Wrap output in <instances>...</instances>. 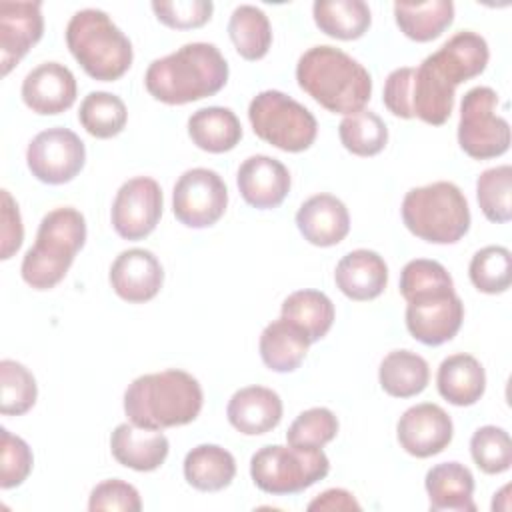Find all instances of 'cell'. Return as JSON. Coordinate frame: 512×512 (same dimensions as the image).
Returning a JSON list of instances; mask_svg holds the SVG:
<instances>
[{"mask_svg":"<svg viewBox=\"0 0 512 512\" xmlns=\"http://www.w3.org/2000/svg\"><path fill=\"white\" fill-rule=\"evenodd\" d=\"M228 74V62L214 44L190 42L156 58L144 74V84L154 100L180 106L218 94Z\"/></svg>","mask_w":512,"mask_h":512,"instance_id":"cell-1","label":"cell"},{"mask_svg":"<svg viewBox=\"0 0 512 512\" xmlns=\"http://www.w3.org/2000/svg\"><path fill=\"white\" fill-rule=\"evenodd\" d=\"M200 382L184 370H162L138 376L124 392L128 422L140 428L164 430L190 424L202 410Z\"/></svg>","mask_w":512,"mask_h":512,"instance_id":"cell-2","label":"cell"},{"mask_svg":"<svg viewBox=\"0 0 512 512\" xmlns=\"http://www.w3.org/2000/svg\"><path fill=\"white\" fill-rule=\"evenodd\" d=\"M298 86L322 108L334 114L364 110L372 96L368 70L350 54L334 46H312L296 64Z\"/></svg>","mask_w":512,"mask_h":512,"instance_id":"cell-3","label":"cell"},{"mask_svg":"<svg viewBox=\"0 0 512 512\" xmlns=\"http://www.w3.org/2000/svg\"><path fill=\"white\" fill-rule=\"evenodd\" d=\"M86 242V220L80 210L60 206L40 220L36 242L26 250L20 274L34 290H50L60 284Z\"/></svg>","mask_w":512,"mask_h":512,"instance_id":"cell-4","label":"cell"},{"mask_svg":"<svg viewBox=\"0 0 512 512\" xmlns=\"http://www.w3.org/2000/svg\"><path fill=\"white\" fill-rule=\"evenodd\" d=\"M456 82L426 56L418 68L404 66L388 74L382 102L398 118H420L426 124L442 126L454 108Z\"/></svg>","mask_w":512,"mask_h":512,"instance_id":"cell-5","label":"cell"},{"mask_svg":"<svg viewBox=\"0 0 512 512\" xmlns=\"http://www.w3.org/2000/svg\"><path fill=\"white\" fill-rule=\"evenodd\" d=\"M66 44L82 70L100 82L122 78L132 66V42L98 8L78 10L66 26Z\"/></svg>","mask_w":512,"mask_h":512,"instance_id":"cell-6","label":"cell"},{"mask_svg":"<svg viewBox=\"0 0 512 512\" xmlns=\"http://www.w3.org/2000/svg\"><path fill=\"white\" fill-rule=\"evenodd\" d=\"M402 222L420 240L430 244H456L470 230V208L454 182H432L406 192Z\"/></svg>","mask_w":512,"mask_h":512,"instance_id":"cell-7","label":"cell"},{"mask_svg":"<svg viewBox=\"0 0 512 512\" xmlns=\"http://www.w3.org/2000/svg\"><path fill=\"white\" fill-rule=\"evenodd\" d=\"M330 460L322 448H296L270 444L250 458L252 482L266 494H298L326 478Z\"/></svg>","mask_w":512,"mask_h":512,"instance_id":"cell-8","label":"cell"},{"mask_svg":"<svg viewBox=\"0 0 512 512\" xmlns=\"http://www.w3.org/2000/svg\"><path fill=\"white\" fill-rule=\"evenodd\" d=\"M254 134L284 152L308 150L318 134L314 114L280 90L256 94L248 106Z\"/></svg>","mask_w":512,"mask_h":512,"instance_id":"cell-9","label":"cell"},{"mask_svg":"<svg viewBox=\"0 0 512 512\" xmlns=\"http://www.w3.org/2000/svg\"><path fill=\"white\" fill-rule=\"evenodd\" d=\"M496 106L498 94L488 86L470 88L462 98L458 144L474 160L496 158L510 148V124Z\"/></svg>","mask_w":512,"mask_h":512,"instance_id":"cell-10","label":"cell"},{"mask_svg":"<svg viewBox=\"0 0 512 512\" xmlns=\"http://www.w3.org/2000/svg\"><path fill=\"white\" fill-rule=\"evenodd\" d=\"M26 164L32 176L44 184H66L86 164V146L68 128L54 126L38 132L26 148Z\"/></svg>","mask_w":512,"mask_h":512,"instance_id":"cell-11","label":"cell"},{"mask_svg":"<svg viewBox=\"0 0 512 512\" xmlns=\"http://www.w3.org/2000/svg\"><path fill=\"white\" fill-rule=\"evenodd\" d=\"M228 206V188L218 172L210 168H190L174 184L172 212L188 228H208L216 224Z\"/></svg>","mask_w":512,"mask_h":512,"instance_id":"cell-12","label":"cell"},{"mask_svg":"<svg viewBox=\"0 0 512 512\" xmlns=\"http://www.w3.org/2000/svg\"><path fill=\"white\" fill-rule=\"evenodd\" d=\"M162 202V188L154 178L136 176L126 180L112 202V228L124 240L146 238L160 222Z\"/></svg>","mask_w":512,"mask_h":512,"instance_id":"cell-13","label":"cell"},{"mask_svg":"<svg viewBox=\"0 0 512 512\" xmlns=\"http://www.w3.org/2000/svg\"><path fill=\"white\" fill-rule=\"evenodd\" d=\"M462 320L464 304L454 288L412 298L406 306V328L426 346H440L452 340Z\"/></svg>","mask_w":512,"mask_h":512,"instance_id":"cell-14","label":"cell"},{"mask_svg":"<svg viewBox=\"0 0 512 512\" xmlns=\"http://www.w3.org/2000/svg\"><path fill=\"white\" fill-rule=\"evenodd\" d=\"M454 436L452 418L446 410L432 402L410 406L396 424L398 444L416 458H430L440 454Z\"/></svg>","mask_w":512,"mask_h":512,"instance_id":"cell-15","label":"cell"},{"mask_svg":"<svg viewBox=\"0 0 512 512\" xmlns=\"http://www.w3.org/2000/svg\"><path fill=\"white\" fill-rule=\"evenodd\" d=\"M44 34L42 2H0V68L6 76Z\"/></svg>","mask_w":512,"mask_h":512,"instance_id":"cell-16","label":"cell"},{"mask_svg":"<svg viewBox=\"0 0 512 512\" xmlns=\"http://www.w3.org/2000/svg\"><path fill=\"white\" fill-rule=\"evenodd\" d=\"M108 280L116 296L130 304H142L160 292L164 284V268L150 250L130 248L116 256Z\"/></svg>","mask_w":512,"mask_h":512,"instance_id":"cell-17","label":"cell"},{"mask_svg":"<svg viewBox=\"0 0 512 512\" xmlns=\"http://www.w3.org/2000/svg\"><path fill=\"white\" fill-rule=\"evenodd\" d=\"M24 104L42 116L66 112L76 102V78L60 62H44L30 70L22 82Z\"/></svg>","mask_w":512,"mask_h":512,"instance_id":"cell-18","label":"cell"},{"mask_svg":"<svg viewBox=\"0 0 512 512\" xmlns=\"http://www.w3.org/2000/svg\"><path fill=\"white\" fill-rule=\"evenodd\" d=\"M236 184L246 204L258 210H270L284 202L292 180L288 168L280 160L256 154L240 164Z\"/></svg>","mask_w":512,"mask_h":512,"instance_id":"cell-19","label":"cell"},{"mask_svg":"<svg viewBox=\"0 0 512 512\" xmlns=\"http://www.w3.org/2000/svg\"><path fill=\"white\" fill-rule=\"evenodd\" d=\"M296 226L306 242L328 248L350 232V214L344 202L332 194H314L296 212Z\"/></svg>","mask_w":512,"mask_h":512,"instance_id":"cell-20","label":"cell"},{"mask_svg":"<svg viewBox=\"0 0 512 512\" xmlns=\"http://www.w3.org/2000/svg\"><path fill=\"white\" fill-rule=\"evenodd\" d=\"M334 282L350 300H374L388 284V266L378 252L358 248L340 258L334 270Z\"/></svg>","mask_w":512,"mask_h":512,"instance_id":"cell-21","label":"cell"},{"mask_svg":"<svg viewBox=\"0 0 512 512\" xmlns=\"http://www.w3.org/2000/svg\"><path fill=\"white\" fill-rule=\"evenodd\" d=\"M168 450V438L160 430L140 428L132 422L118 424L110 434V452L116 462L136 472H152L160 468Z\"/></svg>","mask_w":512,"mask_h":512,"instance_id":"cell-22","label":"cell"},{"mask_svg":"<svg viewBox=\"0 0 512 512\" xmlns=\"http://www.w3.org/2000/svg\"><path fill=\"white\" fill-rule=\"evenodd\" d=\"M226 416L240 434L260 436L280 424L282 400L272 388L246 386L232 394Z\"/></svg>","mask_w":512,"mask_h":512,"instance_id":"cell-23","label":"cell"},{"mask_svg":"<svg viewBox=\"0 0 512 512\" xmlns=\"http://www.w3.org/2000/svg\"><path fill=\"white\" fill-rule=\"evenodd\" d=\"M424 486L430 500V510L474 512V476L460 462H442L426 472Z\"/></svg>","mask_w":512,"mask_h":512,"instance_id":"cell-24","label":"cell"},{"mask_svg":"<svg viewBox=\"0 0 512 512\" xmlns=\"http://www.w3.org/2000/svg\"><path fill=\"white\" fill-rule=\"evenodd\" d=\"M436 386L446 402L472 406L486 390V372L472 354H452L440 362Z\"/></svg>","mask_w":512,"mask_h":512,"instance_id":"cell-25","label":"cell"},{"mask_svg":"<svg viewBox=\"0 0 512 512\" xmlns=\"http://www.w3.org/2000/svg\"><path fill=\"white\" fill-rule=\"evenodd\" d=\"M308 336L286 318L272 320L260 334V358L272 372H294L306 358Z\"/></svg>","mask_w":512,"mask_h":512,"instance_id":"cell-26","label":"cell"},{"mask_svg":"<svg viewBox=\"0 0 512 512\" xmlns=\"http://www.w3.org/2000/svg\"><path fill=\"white\" fill-rule=\"evenodd\" d=\"M430 56L456 84H462L470 78L480 76L486 70L490 52L486 40L480 34L472 30H462L456 32Z\"/></svg>","mask_w":512,"mask_h":512,"instance_id":"cell-27","label":"cell"},{"mask_svg":"<svg viewBox=\"0 0 512 512\" xmlns=\"http://www.w3.org/2000/svg\"><path fill=\"white\" fill-rule=\"evenodd\" d=\"M188 136L200 150L222 154L242 140V124L230 108L208 106L188 118Z\"/></svg>","mask_w":512,"mask_h":512,"instance_id":"cell-28","label":"cell"},{"mask_svg":"<svg viewBox=\"0 0 512 512\" xmlns=\"http://www.w3.org/2000/svg\"><path fill=\"white\" fill-rule=\"evenodd\" d=\"M236 476L234 456L218 444H200L184 458V478L200 492H220Z\"/></svg>","mask_w":512,"mask_h":512,"instance_id":"cell-29","label":"cell"},{"mask_svg":"<svg viewBox=\"0 0 512 512\" xmlns=\"http://www.w3.org/2000/svg\"><path fill=\"white\" fill-rule=\"evenodd\" d=\"M394 20L406 38L414 42H430L452 24L454 4L450 0L396 2Z\"/></svg>","mask_w":512,"mask_h":512,"instance_id":"cell-30","label":"cell"},{"mask_svg":"<svg viewBox=\"0 0 512 512\" xmlns=\"http://www.w3.org/2000/svg\"><path fill=\"white\" fill-rule=\"evenodd\" d=\"M312 16L320 32L336 40L362 38L372 24L370 8L362 0H316Z\"/></svg>","mask_w":512,"mask_h":512,"instance_id":"cell-31","label":"cell"},{"mask_svg":"<svg viewBox=\"0 0 512 512\" xmlns=\"http://www.w3.org/2000/svg\"><path fill=\"white\" fill-rule=\"evenodd\" d=\"M378 380L388 396L412 398L428 386L430 368L428 362L416 352L392 350L380 362Z\"/></svg>","mask_w":512,"mask_h":512,"instance_id":"cell-32","label":"cell"},{"mask_svg":"<svg viewBox=\"0 0 512 512\" xmlns=\"http://www.w3.org/2000/svg\"><path fill=\"white\" fill-rule=\"evenodd\" d=\"M280 316L298 326L312 344L330 332L334 324V304L320 290H296L282 302Z\"/></svg>","mask_w":512,"mask_h":512,"instance_id":"cell-33","label":"cell"},{"mask_svg":"<svg viewBox=\"0 0 512 512\" xmlns=\"http://www.w3.org/2000/svg\"><path fill=\"white\" fill-rule=\"evenodd\" d=\"M228 36L244 60H260L272 46L270 20L252 4H240L234 8L228 22Z\"/></svg>","mask_w":512,"mask_h":512,"instance_id":"cell-34","label":"cell"},{"mask_svg":"<svg viewBox=\"0 0 512 512\" xmlns=\"http://www.w3.org/2000/svg\"><path fill=\"white\" fill-rule=\"evenodd\" d=\"M78 120L90 136L106 140L118 136L124 130L128 110L120 96L96 90L84 96L78 110Z\"/></svg>","mask_w":512,"mask_h":512,"instance_id":"cell-35","label":"cell"},{"mask_svg":"<svg viewBox=\"0 0 512 512\" xmlns=\"http://www.w3.org/2000/svg\"><path fill=\"white\" fill-rule=\"evenodd\" d=\"M342 146L354 156H376L388 142L384 120L370 110H360L342 118L338 126Z\"/></svg>","mask_w":512,"mask_h":512,"instance_id":"cell-36","label":"cell"},{"mask_svg":"<svg viewBox=\"0 0 512 512\" xmlns=\"http://www.w3.org/2000/svg\"><path fill=\"white\" fill-rule=\"evenodd\" d=\"M38 398L34 374L20 362L4 358L0 362V412L4 416L26 414Z\"/></svg>","mask_w":512,"mask_h":512,"instance_id":"cell-37","label":"cell"},{"mask_svg":"<svg viewBox=\"0 0 512 512\" xmlns=\"http://www.w3.org/2000/svg\"><path fill=\"white\" fill-rule=\"evenodd\" d=\"M476 198L490 222H508L512 218V166L502 164L484 170L476 180Z\"/></svg>","mask_w":512,"mask_h":512,"instance_id":"cell-38","label":"cell"},{"mask_svg":"<svg viewBox=\"0 0 512 512\" xmlns=\"http://www.w3.org/2000/svg\"><path fill=\"white\" fill-rule=\"evenodd\" d=\"M470 282L484 294H502L512 284V254L504 246L478 250L468 266Z\"/></svg>","mask_w":512,"mask_h":512,"instance_id":"cell-39","label":"cell"},{"mask_svg":"<svg viewBox=\"0 0 512 512\" xmlns=\"http://www.w3.org/2000/svg\"><path fill=\"white\" fill-rule=\"evenodd\" d=\"M470 454L484 474H502L512 466V440L500 426H480L470 438Z\"/></svg>","mask_w":512,"mask_h":512,"instance_id":"cell-40","label":"cell"},{"mask_svg":"<svg viewBox=\"0 0 512 512\" xmlns=\"http://www.w3.org/2000/svg\"><path fill=\"white\" fill-rule=\"evenodd\" d=\"M338 434V418L332 410L316 406L300 412L286 432V442L296 448H322Z\"/></svg>","mask_w":512,"mask_h":512,"instance_id":"cell-41","label":"cell"},{"mask_svg":"<svg viewBox=\"0 0 512 512\" xmlns=\"http://www.w3.org/2000/svg\"><path fill=\"white\" fill-rule=\"evenodd\" d=\"M452 288H454L452 276L436 260L416 258V260H410L400 272V294L404 296L406 302L430 292L452 290Z\"/></svg>","mask_w":512,"mask_h":512,"instance_id":"cell-42","label":"cell"},{"mask_svg":"<svg viewBox=\"0 0 512 512\" xmlns=\"http://www.w3.org/2000/svg\"><path fill=\"white\" fill-rule=\"evenodd\" d=\"M0 486L4 490L20 486L32 472L34 456L26 440L14 436L10 430L0 428Z\"/></svg>","mask_w":512,"mask_h":512,"instance_id":"cell-43","label":"cell"},{"mask_svg":"<svg viewBox=\"0 0 512 512\" xmlns=\"http://www.w3.org/2000/svg\"><path fill=\"white\" fill-rule=\"evenodd\" d=\"M152 10L156 18L176 30H192L204 26L214 12V4L210 0H172V2H152Z\"/></svg>","mask_w":512,"mask_h":512,"instance_id":"cell-44","label":"cell"},{"mask_svg":"<svg viewBox=\"0 0 512 512\" xmlns=\"http://www.w3.org/2000/svg\"><path fill=\"white\" fill-rule=\"evenodd\" d=\"M90 512H102V510H118V512H138L142 510V500L138 490L118 478L104 480L96 484L90 492L88 500Z\"/></svg>","mask_w":512,"mask_h":512,"instance_id":"cell-45","label":"cell"},{"mask_svg":"<svg viewBox=\"0 0 512 512\" xmlns=\"http://www.w3.org/2000/svg\"><path fill=\"white\" fill-rule=\"evenodd\" d=\"M0 258L8 260L12 258L24 240V226L20 218L18 204L10 196L8 190H2V230H0Z\"/></svg>","mask_w":512,"mask_h":512,"instance_id":"cell-46","label":"cell"},{"mask_svg":"<svg viewBox=\"0 0 512 512\" xmlns=\"http://www.w3.org/2000/svg\"><path fill=\"white\" fill-rule=\"evenodd\" d=\"M362 506L354 498L352 492L344 488H328L318 494L310 504L308 510H360Z\"/></svg>","mask_w":512,"mask_h":512,"instance_id":"cell-47","label":"cell"}]
</instances>
